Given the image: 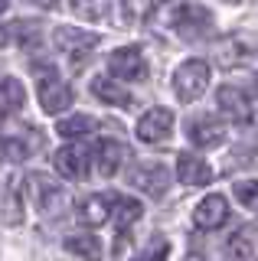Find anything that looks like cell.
I'll return each mask as SVG.
<instances>
[{
  "label": "cell",
  "instance_id": "obj_1",
  "mask_svg": "<svg viewBox=\"0 0 258 261\" xmlns=\"http://www.w3.org/2000/svg\"><path fill=\"white\" fill-rule=\"evenodd\" d=\"M206 88H209V62L187 59V62H180L173 69V92H176V98H180L183 105L196 101Z\"/></svg>",
  "mask_w": 258,
  "mask_h": 261
},
{
  "label": "cell",
  "instance_id": "obj_2",
  "mask_svg": "<svg viewBox=\"0 0 258 261\" xmlns=\"http://www.w3.org/2000/svg\"><path fill=\"white\" fill-rule=\"evenodd\" d=\"M170 16H173V30L180 33L183 39H203V36H209V30H213V13H209L206 7H196V4L173 7Z\"/></svg>",
  "mask_w": 258,
  "mask_h": 261
},
{
  "label": "cell",
  "instance_id": "obj_3",
  "mask_svg": "<svg viewBox=\"0 0 258 261\" xmlns=\"http://www.w3.org/2000/svg\"><path fill=\"white\" fill-rule=\"evenodd\" d=\"M36 92H39V105H43V111L46 114H62L72 105V88L62 82L59 75H56L53 69H46V72H39V85H36Z\"/></svg>",
  "mask_w": 258,
  "mask_h": 261
},
{
  "label": "cell",
  "instance_id": "obj_4",
  "mask_svg": "<svg viewBox=\"0 0 258 261\" xmlns=\"http://www.w3.org/2000/svg\"><path fill=\"white\" fill-rule=\"evenodd\" d=\"M108 69L115 72L121 82H141L147 75V59L141 56L138 46H121L108 56Z\"/></svg>",
  "mask_w": 258,
  "mask_h": 261
},
{
  "label": "cell",
  "instance_id": "obj_5",
  "mask_svg": "<svg viewBox=\"0 0 258 261\" xmlns=\"http://www.w3.org/2000/svg\"><path fill=\"white\" fill-rule=\"evenodd\" d=\"M173 134V111L170 108H150L138 121V137L144 144H160Z\"/></svg>",
  "mask_w": 258,
  "mask_h": 261
},
{
  "label": "cell",
  "instance_id": "obj_6",
  "mask_svg": "<svg viewBox=\"0 0 258 261\" xmlns=\"http://www.w3.org/2000/svg\"><path fill=\"white\" fill-rule=\"evenodd\" d=\"M131 183L138 186V190H144L147 196H154V199H160V196L167 193V186H170V170L160 167V163H141V167L131 170Z\"/></svg>",
  "mask_w": 258,
  "mask_h": 261
},
{
  "label": "cell",
  "instance_id": "obj_7",
  "mask_svg": "<svg viewBox=\"0 0 258 261\" xmlns=\"http://www.w3.org/2000/svg\"><path fill=\"white\" fill-rule=\"evenodd\" d=\"M53 39L62 53L75 56V59H82V56H88L98 46V33H88V30H79V27H56Z\"/></svg>",
  "mask_w": 258,
  "mask_h": 261
},
{
  "label": "cell",
  "instance_id": "obj_8",
  "mask_svg": "<svg viewBox=\"0 0 258 261\" xmlns=\"http://www.w3.org/2000/svg\"><path fill=\"white\" fill-rule=\"evenodd\" d=\"M187 134H190V141L196 147L209 150V147H219L225 141V124L216 121V118H209V114H199V118H190Z\"/></svg>",
  "mask_w": 258,
  "mask_h": 261
},
{
  "label": "cell",
  "instance_id": "obj_9",
  "mask_svg": "<svg viewBox=\"0 0 258 261\" xmlns=\"http://www.w3.org/2000/svg\"><path fill=\"white\" fill-rule=\"evenodd\" d=\"M88 147H82V144H66V147H59L56 150V157H53V163H56V170H59L62 176H69V179H79V176H85L88 173Z\"/></svg>",
  "mask_w": 258,
  "mask_h": 261
},
{
  "label": "cell",
  "instance_id": "obj_10",
  "mask_svg": "<svg viewBox=\"0 0 258 261\" xmlns=\"http://www.w3.org/2000/svg\"><path fill=\"white\" fill-rule=\"evenodd\" d=\"M225 219H229V202H225V196H216V193L206 196L196 206V212H193V222L203 232H213V228L225 225Z\"/></svg>",
  "mask_w": 258,
  "mask_h": 261
},
{
  "label": "cell",
  "instance_id": "obj_11",
  "mask_svg": "<svg viewBox=\"0 0 258 261\" xmlns=\"http://www.w3.org/2000/svg\"><path fill=\"white\" fill-rule=\"evenodd\" d=\"M216 105H219V111L225 118H232V121H248L252 118V101H248V95L242 92L239 85H222L219 92H216Z\"/></svg>",
  "mask_w": 258,
  "mask_h": 261
},
{
  "label": "cell",
  "instance_id": "obj_12",
  "mask_svg": "<svg viewBox=\"0 0 258 261\" xmlns=\"http://www.w3.org/2000/svg\"><path fill=\"white\" fill-rule=\"evenodd\" d=\"M176 179L187 186H206L213 179V170L206 160L193 157V153H176Z\"/></svg>",
  "mask_w": 258,
  "mask_h": 261
},
{
  "label": "cell",
  "instance_id": "obj_13",
  "mask_svg": "<svg viewBox=\"0 0 258 261\" xmlns=\"http://www.w3.org/2000/svg\"><path fill=\"white\" fill-rule=\"evenodd\" d=\"M124 157H127V147L118 141H98V147H95V167H98L101 176H111L124 163Z\"/></svg>",
  "mask_w": 258,
  "mask_h": 261
},
{
  "label": "cell",
  "instance_id": "obj_14",
  "mask_svg": "<svg viewBox=\"0 0 258 261\" xmlns=\"http://www.w3.org/2000/svg\"><path fill=\"white\" fill-rule=\"evenodd\" d=\"M92 95L105 105H115V108H131V95L118 85L115 79H105V75H95L92 79Z\"/></svg>",
  "mask_w": 258,
  "mask_h": 261
},
{
  "label": "cell",
  "instance_id": "obj_15",
  "mask_svg": "<svg viewBox=\"0 0 258 261\" xmlns=\"http://www.w3.org/2000/svg\"><path fill=\"white\" fill-rule=\"evenodd\" d=\"M141 216H144V206L134 199V196H118V199H115V225H118V235L127 232V228L138 222Z\"/></svg>",
  "mask_w": 258,
  "mask_h": 261
},
{
  "label": "cell",
  "instance_id": "obj_16",
  "mask_svg": "<svg viewBox=\"0 0 258 261\" xmlns=\"http://www.w3.org/2000/svg\"><path fill=\"white\" fill-rule=\"evenodd\" d=\"M27 105V88L20 79H0V111H20Z\"/></svg>",
  "mask_w": 258,
  "mask_h": 261
},
{
  "label": "cell",
  "instance_id": "obj_17",
  "mask_svg": "<svg viewBox=\"0 0 258 261\" xmlns=\"http://www.w3.org/2000/svg\"><path fill=\"white\" fill-rule=\"evenodd\" d=\"M216 59H219L222 65H229V69H232V65H242V62H248V59H252V46H248V43H242L239 36H229V39H225V43L219 46Z\"/></svg>",
  "mask_w": 258,
  "mask_h": 261
},
{
  "label": "cell",
  "instance_id": "obj_18",
  "mask_svg": "<svg viewBox=\"0 0 258 261\" xmlns=\"http://www.w3.org/2000/svg\"><path fill=\"white\" fill-rule=\"evenodd\" d=\"M66 251L85 258V261H101V242L98 235H69L66 239Z\"/></svg>",
  "mask_w": 258,
  "mask_h": 261
},
{
  "label": "cell",
  "instance_id": "obj_19",
  "mask_svg": "<svg viewBox=\"0 0 258 261\" xmlns=\"http://www.w3.org/2000/svg\"><path fill=\"white\" fill-rule=\"evenodd\" d=\"M111 199L108 196H88V199L82 202V209H79V219H82L85 225H101L105 219H108V209Z\"/></svg>",
  "mask_w": 258,
  "mask_h": 261
},
{
  "label": "cell",
  "instance_id": "obj_20",
  "mask_svg": "<svg viewBox=\"0 0 258 261\" xmlns=\"http://www.w3.org/2000/svg\"><path fill=\"white\" fill-rule=\"evenodd\" d=\"M62 137H85L95 130V118H88V114H72V118H62L59 124H56Z\"/></svg>",
  "mask_w": 258,
  "mask_h": 261
},
{
  "label": "cell",
  "instance_id": "obj_21",
  "mask_svg": "<svg viewBox=\"0 0 258 261\" xmlns=\"http://www.w3.org/2000/svg\"><path fill=\"white\" fill-rule=\"evenodd\" d=\"M167 258H170V242H167L164 235H154L147 248H144L141 255H134L131 261H167Z\"/></svg>",
  "mask_w": 258,
  "mask_h": 261
},
{
  "label": "cell",
  "instance_id": "obj_22",
  "mask_svg": "<svg viewBox=\"0 0 258 261\" xmlns=\"http://www.w3.org/2000/svg\"><path fill=\"white\" fill-rule=\"evenodd\" d=\"M236 199L245 209L258 212V179H239V183H236Z\"/></svg>",
  "mask_w": 258,
  "mask_h": 261
},
{
  "label": "cell",
  "instance_id": "obj_23",
  "mask_svg": "<svg viewBox=\"0 0 258 261\" xmlns=\"http://www.w3.org/2000/svg\"><path fill=\"white\" fill-rule=\"evenodd\" d=\"M0 150H4V157L13 160V163H20V160L30 157V144L20 141V137H4V141H0Z\"/></svg>",
  "mask_w": 258,
  "mask_h": 261
},
{
  "label": "cell",
  "instance_id": "obj_24",
  "mask_svg": "<svg viewBox=\"0 0 258 261\" xmlns=\"http://www.w3.org/2000/svg\"><path fill=\"white\" fill-rule=\"evenodd\" d=\"M4 222H7V225H20V222H23V209H20L17 186H10V190H7V199H4Z\"/></svg>",
  "mask_w": 258,
  "mask_h": 261
},
{
  "label": "cell",
  "instance_id": "obj_25",
  "mask_svg": "<svg viewBox=\"0 0 258 261\" xmlns=\"http://www.w3.org/2000/svg\"><path fill=\"white\" fill-rule=\"evenodd\" d=\"M75 13H82L85 20H105L108 16V4H75Z\"/></svg>",
  "mask_w": 258,
  "mask_h": 261
},
{
  "label": "cell",
  "instance_id": "obj_26",
  "mask_svg": "<svg viewBox=\"0 0 258 261\" xmlns=\"http://www.w3.org/2000/svg\"><path fill=\"white\" fill-rule=\"evenodd\" d=\"M229 251H232V255H236L239 261H245V258H252V242H248V239H245V232H242V235H236V239H232V242H229Z\"/></svg>",
  "mask_w": 258,
  "mask_h": 261
},
{
  "label": "cell",
  "instance_id": "obj_27",
  "mask_svg": "<svg viewBox=\"0 0 258 261\" xmlns=\"http://www.w3.org/2000/svg\"><path fill=\"white\" fill-rule=\"evenodd\" d=\"M17 36L23 39V43H33V39L39 36V27L30 23V20H23V23H17Z\"/></svg>",
  "mask_w": 258,
  "mask_h": 261
},
{
  "label": "cell",
  "instance_id": "obj_28",
  "mask_svg": "<svg viewBox=\"0 0 258 261\" xmlns=\"http://www.w3.org/2000/svg\"><path fill=\"white\" fill-rule=\"evenodd\" d=\"M252 130H255V137H258V114H252Z\"/></svg>",
  "mask_w": 258,
  "mask_h": 261
},
{
  "label": "cell",
  "instance_id": "obj_29",
  "mask_svg": "<svg viewBox=\"0 0 258 261\" xmlns=\"http://www.w3.org/2000/svg\"><path fill=\"white\" fill-rule=\"evenodd\" d=\"M4 43H7V30L0 27V46H4Z\"/></svg>",
  "mask_w": 258,
  "mask_h": 261
},
{
  "label": "cell",
  "instance_id": "obj_30",
  "mask_svg": "<svg viewBox=\"0 0 258 261\" xmlns=\"http://www.w3.org/2000/svg\"><path fill=\"white\" fill-rule=\"evenodd\" d=\"M0 13H7V4H4V0H0Z\"/></svg>",
  "mask_w": 258,
  "mask_h": 261
}]
</instances>
